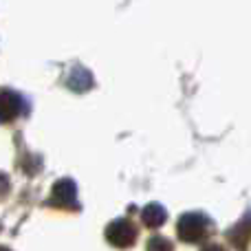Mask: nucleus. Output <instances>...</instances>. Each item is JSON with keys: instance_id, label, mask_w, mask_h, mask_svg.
<instances>
[{"instance_id": "1", "label": "nucleus", "mask_w": 251, "mask_h": 251, "mask_svg": "<svg viewBox=\"0 0 251 251\" xmlns=\"http://www.w3.org/2000/svg\"><path fill=\"white\" fill-rule=\"evenodd\" d=\"M178 234H181L183 240L196 243L205 234V221L201 216H185L181 221V225H178Z\"/></svg>"}, {"instance_id": "5", "label": "nucleus", "mask_w": 251, "mask_h": 251, "mask_svg": "<svg viewBox=\"0 0 251 251\" xmlns=\"http://www.w3.org/2000/svg\"><path fill=\"white\" fill-rule=\"evenodd\" d=\"M4 190H7V181L0 176V194H4Z\"/></svg>"}, {"instance_id": "7", "label": "nucleus", "mask_w": 251, "mask_h": 251, "mask_svg": "<svg viewBox=\"0 0 251 251\" xmlns=\"http://www.w3.org/2000/svg\"><path fill=\"white\" fill-rule=\"evenodd\" d=\"M0 251H9V249H4V247H0Z\"/></svg>"}, {"instance_id": "6", "label": "nucleus", "mask_w": 251, "mask_h": 251, "mask_svg": "<svg viewBox=\"0 0 251 251\" xmlns=\"http://www.w3.org/2000/svg\"><path fill=\"white\" fill-rule=\"evenodd\" d=\"M205 251H223V249H221V247H207Z\"/></svg>"}, {"instance_id": "4", "label": "nucleus", "mask_w": 251, "mask_h": 251, "mask_svg": "<svg viewBox=\"0 0 251 251\" xmlns=\"http://www.w3.org/2000/svg\"><path fill=\"white\" fill-rule=\"evenodd\" d=\"M148 251H172V245H170L165 238H154V240H150V245H148Z\"/></svg>"}, {"instance_id": "2", "label": "nucleus", "mask_w": 251, "mask_h": 251, "mask_svg": "<svg viewBox=\"0 0 251 251\" xmlns=\"http://www.w3.org/2000/svg\"><path fill=\"white\" fill-rule=\"evenodd\" d=\"M134 236H137V231L124 221L115 223V225L108 229V240L113 245H117V247H128V245L134 240Z\"/></svg>"}, {"instance_id": "3", "label": "nucleus", "mask_w": 251, "mask_h": 251, "mask_svg": "<svg viewBox=\"0 0 251 251\" xmlns=\"http://www.w3.org/2000/svg\"><path fill=\"white\" fill-rule=\"evenodd\" d=\"M18 108H20V100L13 93L0 91V122H7V119L16 117Z\"/></svg>"}]
</instances>
